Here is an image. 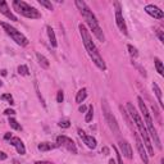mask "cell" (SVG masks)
I'll return each instance as SVG.
<instances>
[{
	"label": "cell",
	"instance_id": "cell-24",
	"mask_svg": "<svg viewBox=\"0 0 164 164\" xmlns=\"http://www.w3.org/2000/svg\"><path fill=\"white\" fill-rule=\"evenodd\" d=\"M127 49H128L130 55L132 58H137V57H139V51H137V49L135 46H132V45H127Z\"/></svg>",
	"mask_w": 164,
	"mask_h": 164
},
{
	"label": "cell",
	"instance_id": "cell-22",
	"mask_svg": "<svg viewBox=\"0 0 164 164\" xmlns=\"http://www.w3.org/2000/svg\"><path fill=\"white\" fill-rule=\"evenodd\" d=\"M92 117H94V108H92V105H90L87 112H86V117H85V121L87 122H91L92 121Z\"/></svg>",
	"mask_w": 164,
	"mask_h": 164
},
{
	"label": "cell",
	"instance_id": "cell-18",
	"mask_svg": "<svg viewBox=\"0 0 164 164\" xmlns=\"http://www.w3.org/2000/svg\"><path fill=\"white\" fill-rule=\"evenodd\" d=\"M36 58H37V60H38V64H40L41 67H43L44 69H47L50 67V63H49V60L45 58L43 54H40V53H36Z\"/></svg>",
	"mask_w": 164,
	"mask_h": 164
},
{
	"label": "cell",
	"instance_id": "cell-39",
	"mask_svg": "<svg viewBox=\"0 0 164 164\" xmlns=\"http://www.w3.org/2000/svg\"><path fill=\"white\" fill-rule=\"evenodd\" d=\"M35 164H53V163H50V162H36Z\"/></svg>",
	"mask_w": 164,
	"mask_h": 164
},
{
	"label": "cell",
	"instance_id": "cell-41",
	"mask_svg": "<svg viewBox=\"0 0 164 164\" xmlns=\"http://www.w3.org/2000/svg\"><path fill=\"white\" fill-rule=\"evenodd\" d=\"M109 164H115V160H113V159H110V160H109Z\"/></svg>",
	"mask_w": 164,
	"mask_h": 164
},
{
	"label": "cell",
	"instance_id": "cell-34",
	"mask_svg": "<svg viewBox=\"0 0 164 164\" xmlns=\"http://www.w3.org/2000/svg\"><path fill=\"white\" fill-rule=\"evenodd\" d=\"M133 64H135V63H133ZM135 66H136V68L140 70V73H141V75H142L144 77H146V72H145V69H142V68H141V67L139 66V64H135Z\"/></svg>",
	"mask_w": 164,
	"mask_h": 164
},
{
	"label": "cell",
	"instance_id": "cell-15",
	"mask_svg": "<svg viewBox=\"0 0 164 164\" xmlns=\"http://www.w3.org/2000/svg\"><path fill=\"white\" fill-rule=\"evenodd\" d=\"M9 141H10V145H13L15 149H17L18 154L24 155V154H26V147H24V144L22 142V140L19 139V137H12Z\"/></svg>",
	"mask_w": 164,
	"mask_h": 164
},
{
	"label": "cell",
	"instance_id": "cell-13",
	"mask_svg": "<svg viewBox=\"0 0 164 164\" xmlns=\"http://www.w3.org/2000/svg\"><path fill=\"white\" fill-rule=\"evenodd\" d=\"M145 12L149 15H151L153 18H155V19H162L164 17L163 10H160L158 6H155V5H146L145 6Z\"/></svg>",
	"mask_w": 164,
	"mask_h": 164
},
{
	"label": "cell",
	"instance_id": "cell-33",
	"mask_svg": "<svg viewBox=\"0 0 164 164\" xmlns=\"http://www.w3.org/2000/svg\"><path fill=\"white\" fill-rule=\"evenodd\" d=\"M4 114H5V115H14L15 112L13 110V109H5V110H4Z\"/></svg>",
	"mask_w": 164,
	"mask_h": 164
},
{
	"label": "cell",
	"instance_id": "cell-21",
	"mask_svg": "<svg viewBox=\"0 0 164 164\" xmlns=\"http://www.w3.org/2000/svg\"><path fill=\"white\" fill-rule=\"evenodd\" d=\"M155 68H156V72L159 73L160 76H164V68H163V63H162V60L159 59V58H155Z\"/></svg>",
	"mask_w": 164,
	"mask_h": 164
},
{
	"label": "cell",
	"instance_id": "cell-26",
	"mask_svg": "<svg viewBox=\"0 0 164 164\" xmlns=\"http://www.w3.org/2000/svg\"><path fill=\"white\" fill-rule=\"evenodd\" d=\"M38 3H40L43 6H45V8H47L49 10H53V9H54L53 8V4H51L50 1H47V0H38Z\"/></svg>",
	"mask_w": 164,
	"mask_h": 164
},
{
	"label": "cell",
	"instance_id": "cell-27",
	"mask_svg": "<svg viewBox=\"0 0 164 164\" xmlns=\"http://www.w3.org/2000/svg\"><path fill=\"white\" fill-rule=\"evenodd\" d=\"M1 100H6L9 104H14V100H13V96L10 94H3L1 95Z\"/></svg>",
	"mask_w": 164,
	"mask_h": 164
},
{
	"label": "cell",
	"instance_id": "cell-11",
	"mask_svg": "<svg viewBox=\"0 0 164 164\" xmlns=\"http://www.w3.org/2000/svg\"><path fill=\"white\" fill-rule=\"evenodd\" d=\"M119 149L122 154L126 156L127 159H133V153H132V149H131V145L127 140H119Z\"/></svg>",
	"mask_w": 164,
	"mask_h": 164
},
{
	"label": "cell",
	"instance_id": "cell-4",
	"mask_svg": "<svg viewBox=\"0 0 164 164\" xmlns=\"http://www.w3.org/2000/svg\"><path fill=\"white\" fill-rule=\"evenodd\" d=\"M13 8H14V10L17 13L22 14L26 18H31V19L41 18V14L37 9H35L33 6L28 5L27 3L22 1V0H14L13 1Z\"/></svg>",
	"mask_w": 164,
	"mask_h": 164
},
{
	"label": "cell",
	"instance_id": "cell-37",
	"mask_svg": "<svg viewBox=\"0 0 164 164\" xmlns=\"http://www.w3.org/2000/svg\"><path fill=\"white\" fill-rule=\"evenodd\" d=\"M78 110L81 112V113H83V112H86V107H85V105H81V107L78 108Z\"/></svg>",
	"mask_w": 164,
	"mask_h": 164
},
{
	"label": "cell",
	"instance_id": "cell-12",
	"mask_svg": "<svg viewBox=\"0 0 164 164\" xmlns=\"http://www.w3.org/2000/svg\"><path fill=\"white\" fill-rule=\"evenodd\" d=\"M77 132H78L80 137H81V139L83 140V142L86 144V146L90 147V149H95V147H96V140H95V137L86 135V133L81 130V128H78V130H77Z\"/></svg>",
	"mask_w": 164,
	"mask_h": 164
},
{
	"label": "cell",
	"instance_id": "cell-20",
	"mask_svg": "<svg viewBox=\"0 0 164 164\" xmlns=\"http://www.w3.org/2000/svg\"><path fill=\"white\" fill-rule=\"evenodd\" d=\"M153 90H154V92H155L156 98H158V103H159V105H160V107H163V99H162V90H160V87H159L158 85H156L155 82L153 83Z\"/></svg>",
	"mask_w": 164,
	"mask_h": 164
},
{
	"label": "cell",
	"instance_id": "cell-19",
	"mask_svg": "<svg viewBox=\"0 0 164 164\" xmlns=\"http://www.w3.org/2000/svg\"><path fill=\"white\" fill-rule=\"evenodd\" d=\"M86 96H87V90L83 87V89H81L78 92H77V95H76V103L81 104V103L86 99Z\"/></svg>",
	"mask_w": 164,
	"mask_h": 164
},
{
	"label": "cell",
	"instance_id": "cell-40",
	"mask_svg": "<svg viewBox=\"0 0 164 164\" xmlns=\"http://www.w3.org/2000/svg\"><path fill=\"white\" fill-rule=\"evenodd\" d=\"M1 75H3V76H6V70H5V69L1 70Z\"/></svg>",
	"mask_w": 164,
	"mask_h": 164
},
{
	"label": "cell",
	"instance_id": "cell-30",
	"mask_svg": "<svg viewBox=\"0 0 164 164\" xmlns=\"http://www.w3.org/2000/svg\"><path fill=\"white\" fill-rule=\"evenodd\" d=\"M156 35H158V37H159V40H160V43H164V36H163V31L160 30V28H156Z\"/></svg>",
	"mask_w": 164,
	"mask_h": 164
},
{
	"label": "cell",
	"instance_id": "cell-14",
	"mask_svg": "<svg viewBox=\"0 0 164 164\" xmlns=\"http://www.w3.org/2000/svg\"><path fill=\"white\" fill-rule=\"evenodd\" d=\"M0 13H3L6 18L12 19V21H14V22L18 21L17 17L9 10V6H8V4H6V1H4V0H0Z\"/></svg>",
	"mask_w": 164,
	"mask_h": 164
},
{
	"label": "cell",
	"instance_id": "cell-29",
	"mask_svg": "<svg viewBox=\"0 0 164 164\" xmlns=\"http://www.w3.org/2000/svg\"><path fill=\"white\" fill-rule=\"evenodd\" d=\"M113 150L115 151V154H117V163H118V164H123V160H122V156H121L119 151H118V149H117L115 146H113Z\"/></svg>",
	"mask_w": 164,
	"mask_h": 164
},
{
	"label": "cell",
	"instance_id": "cell-36",
	"mask_svg": "<svg viewBox=\"0 0 164 164\" xmlns=\"http://www.w3.org/2000/svg\"><path fill=\"white\" fill-rule=\"evenodd\" d=\"M101 153H104V155H109V149H108L107 146H104L101 149Z\"/></svg>",
	"mask_w": 164,
	"mask_h": 164
},
{
	"label": "cell",
	"instance_id": "cell-28",
	"mask_svg": "<svg viewBox=\"0 0 164 164\" xmlns=\"http://www.w3.org/2000/svg\"><path fill=\"white\" fill-rule=\"evenodd\" d=\"M69 126H70V122L68 119H63L59 122V127H62V128H68Z\"/></svg>",
	"mask_w": 164,
	"mask_h": 164
},
{
	"label": "cell",
	"instance_id": "cell-35",
	"mask_svg": "<svg viewBox=\"0 0 164 164\" xmlns=\"http://www.w3.org/2000/svg\"><path fill=\"white\" fill-rule=\"evenodd\" d=\"M6 158H8V155L4 151H0V160H5Z\"/></svg>",
	"mask_w": 164,
	"mask_h": 164
},
{
	"label": "cell",
	"instance_id": "cell-9",
	"mask_svg": "<svg viewBox=\"0 0 164 164\" xmlns=\"http://www.w3.org/2000/svg\"><path fill=\"white\" fill-rule=\"evenodd\" d=\"M114 6H115V23H117L118 28L123 32L124 35H128V31H127V26H126V22H124V18L122 15V12H121V5L119 3L114 1Z\"/></svg>",
	"mask_w": 164,
	"mask_h": 164
},
{
	"label": "cell",
	"instance_id": "cell-1",
	"mask_svg": "<svg viewBox=\"0 0 164 164\" xmlns=\"http://www.w3.org/2000/svg\"><path fill=\"white\" fill-rule=\"evenodd\" d=\"M78 30H80V33H81L83 45H85L86 50H87V53H89L90 58L92 59V62L95 63V66L98 67L99 69L105 70V69H107L105 62H104V59L101 58L100 53H99V50H98V47H96V45L94 44V41H92V37H91V35H90V32L87 31V28H86L83 24H80L78 26Z\"/></svg>",
	"mask_w": 164,
	"mask_h": 164
},
{
	"label": "cell",
	"instance_id": "cell-2",
	"mask_svg": "<svg viewBox=\"0 0 164 164\" xmlns=\"http://www.w3.org/2000/svg\"><path fill=\"white\" fill-rule=\"evenodd\" d=\"M127 113L130 114V117L132 118V121L135 122V124H136L137 130H139V132L141 135V137H142V141H144V146H145V149L147 150V155L150 156H154V149H153V145L151 142H150V139H149V133H147V130H146V126H145V122L142 121V118H141V115L137 113L136 108L132 105V103H127Z\"/></svg>",
	"mask_w": 164,
	"mask_h": 164
},
{
	"label": "cell",
	"instance_id": "cell-31",
	"mask_svg": "<svg viewBox=\"0 0 164 164\" xmlns=\"http://www.w3.org/2000/svg\"><path fill=\"white\" fill-rule=\"evenodd\" d=\"M63 100H64V94H63V91H58L57 101H58V103H63Z\"/></svg>",
	"mask_w": 164,
	"mask_h": 164
},
{
	"label": "cell",
	"instance_id": "cell-32",
	"mask_svg": "<svg viewBox=\"0 0 164 164\" xmlns=\"http://www.w3.org/2000/svg\"><path fill=\"white\" fill-rule=\"evenodd\" d=\"M35 89H36V92H37V95H38V98H40V100L41 103H43V105L45 107V101H44V99H43V96L40 95V91H38V85H37V82H35Z\"/></svg>",
	"mask_w": 164,
	"mask_h": 164
},
{
	"label": "cell",
	"instance_id": "cell-16",
	"mask_svg": "<svg viewBox=\"0 0 164 164\" xmlns=\"http://www.w3.org/2000/svg\"><path fill=\"white\" fill-rule=\"evenodd\" d=\"M55 147H58V144L53 145V144H50V142H41L37 145V149L40 150V151H49V150L55 149Z\"/></svg>",
	"mask_w": 164,
	"mask_h": 164
},
{
	"label": "cell",
	"instance_id": "cell-23",
	"mask_svg": "<svg viewBox=\"0 0 164 164\" xmlns=\"http://www.w3.org/2000/svg\"><path fill=\"white\" fill-rule=\"evenodd\" d=\"M8 122H9V124H10L12 128H14V130H17V131H21V130H22V126L18 123L17 121L14 119V118H9Z\"/></svg>",
	"mask_w": 164,
	"mask_h": 164
},
{
	"label": "cell",
	"instance_id": "cell-38",
	"mask_svg": "<svg viewBox=\"0 0 164 164\" xmlns=\"http://www.w3.org/2000/svg\"><path fill=\"white\" fill-rule=\"evenodd\" d=\"M4 139H5V140H10V139H12V136H10V133H6V135H5V136H4Z\"/></svg>",
	"mask_w": 164,
	"mask_h": 164
},
{
	"label": "cell",
	"instance_id": "cell-25",
	"mask_svg": "<svg viewBox=\"0 0 164 164\" xmlns=\"http://www.w3.org/2000/svg\"><path fill=\"white\" fill-rule=\"evenodd\" d=\"M18 73L21 76H28L30 75V70H28L27 66H19L18 67Z\"/></svg>",
	"mask_w": 164,
	"mask_h": 164
},
{
	"label": "cell",
	"instance_id": "cell-17",
	"mask_svg": "<svg viewBox=\"0 0 164 164\" xmlns=\"http://www.w3.org/2000/svg\"><path fill=\"white\" fill-rule=\"evenodd\" d=\"M46 30H47V36H49V40H50L51 46L57 47L58 46V43H57V37H55V33H54V30L50 27V26H47Z\"/></svg>",
	"mask_w": 164,
	"mask_h": 164
},
{
	"label": "cell",
	"instance_id": "cell-8",
	"mask_svg": "<svg viewBox=\"0 0 164 164\" xmlns=\"http://www.w3.org/2000/svg\"><path fill=\"white\" fill-rule=\"evenodd\" d=\"M57 144L58 146H63L66 147L68 151H70L72 154H77V147H76V144L72 139L67 136H58L57 137Z\"/></svg>",
	"mask_w": 164,
	"mask_h": 164
},
{
	"label": "cell",
	"instance_id": "cell-3",
	"mask_svg": "<svg viewBox=\"0 0 164 164\" xmlns=\"http://www.w3.org/2000/svg\"><path fill=\"white\" fill-rule=\"evenodd\" d=\"M76 6L81 10V14H82V17L85 18V21H86V23L89 24V27L91 28V31L94 32V35L96 36V38H98L99 41H101V43H104L105 41V36H104V33H103V30H101V27L99 26V22H98V19H96L95 17V14L92 13V10L87 6V4H86L85 1H81V0H76Z\"/></svg>",
	"mask_w": 164,
	"mask_h": 164
},
{
	"label": "cell",
	"instance_id": "cell-42",
	"mask_svg": "<svg viewBox=\"0 0 164 164\" xmlns=\"http://www.w3.org/2000/svg\"><path fill=\"white\" fill-rule=\"evenodd\" d=\"M1 86H3V82H1V81H0V87H1Z\"/></svg>",
	"mask_w": 164,
	"mask_h": 164
},
{
	"label": "cell",
	"instance_id": "cell-10",
	"mask_svg": "<svg viewBox=\"0 0 164 164\" xmlns=\"http://www.w3.org/2000/svg\"><path fill=\"white\" fill-rule=\"evenodd\" d=\"M133 137H135V140H136V147H137V151H139V154H140L141 160H142L145 164H149V155H147L146 149H145V146H144L142 141H141V139L136 132H133Z\"/></svg>",
	"mask_w": 164,
	"mask_h": 164
},
{
	"label": "cell",
	"instance_id": "cell-7",
	"mask_svg": "<svg viewBox=\"0 0 164 164\" xmlns=\"http://www.w3.org/2000/svg\"><path fill=\"white\" fill-rule=\"evenodd\" d=\"M144 118H145V126H146V130H147V133L151 136V139L154 140V144H155V146L158 147L159 150H162V142H160V139H159V135L156 132L155 127H154V123H153V118L150 113H147L144 115Z\"/></svg>",
	"mask_w": 164,
	"mask_h": 164
},
{
	"label": "cell",
	"instance_id": "cell-6",
	"mask_svg": "<svg viewBox=\"0 0 164 164\" xmlns=\"http://www.w3.org/2000/svg\"><path fill=\"white\" fill-rule=\"evenodd\" d=\"M1 27L5 30V32L9 35L12 38H13V41H15V44H18L19 46H27L28 45V38L24 36V35H22L19 31L15 30L13 26H10L9 23H4V22H1Z\"/></svg>",
	"mask_w": 164,
	"mask_h": 164
},
{
	"label": "cell",
	"instance_id": "cell-5",
	"mask_svg": "<svg viewBox=\"0 0 164 164\" xmlns=\"http://www.w3.org/2000/svg\"><path fill=\"white\" fill-rule=\"evenodd\" d=\"M101 108H103V113H104V117H105V121H107L109 128L112 130V132H113L115 136H119L121 133V130H119V126H118L117 123V119H115V117L112 113L110 108H109V104L108 101L105 100V99H103L101 100Z\"/></svg>",
	"mask_w": 164,
	"mask_h": 164
}]
</instances>
